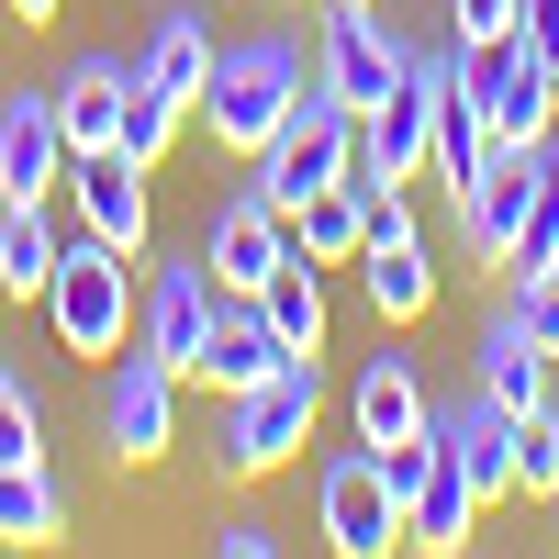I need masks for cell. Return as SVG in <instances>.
<instances>
[{"label": "cell", "mask_w": 559, "mask_h": 559, "mask_svg": "<svg viewBox=\"0 0 559 559\" xmlns=\"http://www.w3.org/2000/svg\"><path fill=\"white\" fill-rule=\"evenodd\" d=\"M313 90V57L292 34H236L213 45V79H202V134L224 157H258L280 123H292V102Z\"/></svg>", "instance_id": "obj_1"}, {"label": "cell", "mask_w": 559, "mask_h": 559, "mask_svg": "<svg viewBox=\"0 0 559 559\" xmlns=\"http://www.w3.org/2000/svg\"><path fill=\"white\" fill-rule=\"evenodd\" d=\"M313 414H324V358H280L269 381L224 392V437H213V471H224V481H269L280 459H292V448L313 437Z\"/></svg>", "instance_id": "obj_2"}, {"label": "cell", "mask_w": 559, "mask_h": 559, "mask_svg": "<svg viewBox=\"0 0 559 559\" xmlns=\"http://www.w3.org/2000/svg\"><path fill=\"white\" fill-rule=\"evenodd\" d=\"M134 258L123 247H102V236H68L57 247V280H45V324H57V347L68 358H112V347H134Z\"/></svg>", "instance_id": "obj_3"}, {"label": "cell", "mask_w": 559, "mask_h": 559, "mask_svg": "<svg viewBox=\"0 0 559 559\" xmlns=\"http://www.w3.org/2000/svg\"><path fill=\"white\" fill-rule=\"evenodd\" d=\"M347 168H358V112L336 102V90H302L292 123H280L269 146L247 157V191H258V202H280V213H302L313 191H336Z\"/></svg>", "instance_id": "obj_4"}, {"label": "cell", "mask_w": 559, "mask_h": 559, "mask_svg": "<svg viewBox=\"0 0 559 559\" xmlns=\"http://www.w3.org/2000/svg\"><path fill=\"white\" fill-rule=\"evenodd\" d=\"M448 79L481 102L492 146H537V134L559 123V68H548V57H526L515 34H503V45H448Z\"/></svg>", "instance_id": "obj_5"}, {"label": "cell", "mask_w": 559, "mask_h": 559, "mask_svg": "<svg viewBox=\"0 0 559 559\" xmlns=\"http://www.w3.org/2000/svg\"><path fill=\"white\" fill-rule=\"evenodd\" d=\"M213 324H224V280L202 269V247H191V258H157V269H146V292H134V347L168 358L179 381H202Z\"/></svg>", "instance_id": "obj_6"}, {"label": "cell", "mask_w": 559, "mask_h": 559, "mask_svg": "<svg viewBox=\"0 0 559 559\" xmlns=\"http://www.w3.org/2000/svg\"><path fill=\"white\" fill-rule=\"evenodd\" d=\"M437 79H448V45H414V34H403V79L358 112V179H414V168H426Z\"/></svg>", "instance_id": "obj_7"}, {"label": "cell", "mask_w": 559, "mask_h": 559, "mask_svg": "<svg viewBox=\"0 0 559 559\" xmlns=\"http://www.w3.org/2000/svg\"><path fill=\"white\" fill-rule=\"evenodd\" d=\"M392 79H403V34L369 12V0H324V23H313V90H336L347 112H369Z\"/></svg>", "instance_id": "obj_8"}, {"label": "cell", "mask_w": 559, "mask_h": 559, "mask_svg": "<svg viewBox=\"0 0 559 559\" xmlns=\"http://www.w3.org/2000/svg\"><path fill=\"white\" fill-rule=\"evenodd\" d=\"M168 437H179V369L146 358V347H112V369H102V448L112 459H157Z\"/></svg>", "instance_id": "obj_9"}, {"label": "cell", "mask_w": 559, "mask_h": 559, "mask_svg": "<svg viewBox=\"0 0 559 559\" xmlns=\"http://www.w3.org/2000/svg\"><path fill=\"white\" fill-rule=\"evenodd\" d=\"M313 515H324V548H347V559H381V548H403L414 526H403V492L381 481V459H336V471L313 481Z\"/></svg>", "instance_id": "obj_10"}, {"label": "cell", "mask_w": 559, "mask_h": 559, "mask_svg": "<svg viewBox=\"0 0 559 559\" xmlns=\"http://www.w3.org/2000/svg\"><path fill=\"white\" fill-rule=\"evenodd\" d=\"M68 213H79V236L146 258V168H134L123 146H79L68 157Z\"/></svg>", "instance_id": "obj_11"}, {"label": "cell", "mask_w": 559, "mask_h": 559, "mask_svg": "<svg viewBox=\"0 0 559 559\" xmlns=\"http://www.w3.org/2000/svg\"><path fill=\"white\" fill-rule=\"evenodd\" d=\"M57 191H68L57 90H12V102H0V202H57Z\"/></svg>", "instance_id": "obj_12"}, {"label": "cell", "mask_w": 559, "mask_h": 559, "mask_svg": "<svg viewBox=\"0 0 559 559\" xmlns=\"http://www.w3.org/2000/svg\"><path fill=\"white\" fill-rule=\"evenodd\" d=\"M526 202H537V146H492V168L459 191V247H471L481 269H503V258H515Z\"/></svg>", "instance_id": "obj_13"}, {"label": "cell", "mask_w": 559, "mask_h": 559, "mask_svg": "<svg viewBox=\"0 0 559 559\" xmlns=\"http://www.w3.org/2000/svg\"><path fill=\"white\" fill-rule=\"evenodd\" d=\"M280 258H292V213H280V202H258V191H236V202H224V213L202 224V269H213L236 302L258 292V280H269Z\"/></svg>", "instance_id": "obj_14"}, {"label": "cell", "mask_w": 559, "mask_h": 559, "mask_svg": "<svg viewBox=\"0 0 559 559\" xmlns=\"http://www.w3.org/2000/svg\"><path fill=\"white\" fill-rule=\"evenodd\" d=\"M471 392H492L503 414H548V392H559V358L526 336L515 313H492V324H481V347H471Z\"/></svg>", "instance_id": "obj_15"}, {"label": "cell", "mask_w": 559, "mask_h": 559, "mask_svg": "<svg viewBox=\"0 0 559 559\" xmlns=\"http://www.w3.org/2000/svg\"><path fill=\"white\" fill-rule=\"evenodd\" d=\"M347 414H358V448H403V437H426V426H437V403H426V381H414V358H403V347H381V358L358 369Z\"/></svg>", "instance_id": "obj_16"}, {"label": "cell", "mask_w": 559, "mask_h": 559, "mask_svg": "<svg viewBox=\"0 0 559 559\" xmlns=\"http://www.w3.org/2000/svg\"><path fill=\"white\" fill-rule=\"evenodd\" d=\"M134 102V57H68L57 68V123H68V157L79 146H112Z\"/></svg>", "instance_id": "obj_17"}, {"label": "cell", "mask_w": 559, "mask_h": 559, "mask_svg": "<svg viewBox=\"0 0 559 559\" xmlns=\"http://www.w3.org/2000/svg\"><path fill=\"white\" fill-rule=\"evenodd\" d=\"M471 515H481V481L459 471V448L437 437L426 471H414V492H403V526H414V548H471Z\"/></svg>", "instance_id": "obj_18"}, {"label": "cell", "mask_w": 559, "mask_h": 559, "mask_svg": "<svg viewBox=\"0 0 559 559\" xmlns=\"http://www.w3.org/2000/svg\"><path fill=\"white\" fill-rule=\"evenodd\" d=\"M437 437L459 448V471L481 481V503H492V492H515V414H503L492 392H459V403H437Z\"/></svg>", "instance_id": "obj_19"}, {"label": "cell", "mask_w": 559, "mask_h": 559, "mask_svg": "<svg viewBox=\"0 0 559 559\" xmlns=\"http://www.w3.org/2000/svg\"><path fill=\"white\" fill-rule=\"evenodd\" d=\"M213 23H202V0H157V23H146V57H134V68H146L157 90H179V102H202V79H213Z\"/></svg>", "instance_id": "obj_20"}, {"label": "cell", "mask_w": 559, "mask_h": 559, "mask_svg": "<svg viewBox=\"0 0 559 559\" xmlns=\"http://www.w3.org/2000/svg\"><path fill=\"white\" fill-rule=\"evenodd\" d=\"M280 358H302V347H280V324H269L258 302L224 292V324H213V347H202V381H213V392H247V381H269Z\"/></svg>", "instance_id": "obj_21"}, {"label": "cell", "mask_w": 559, "mask_h": 559, "mask_svg": "<svg viewBox=\"0 0 559 559\" xmlns=\"http://www.w3.org/2000/svg\"><path fill=\"white\" fill-rule=\"evenodd\" d=\"M292 247H302L313 269H358V247H369V179H358V168L292 213Z\"/></svg>", "instance_id": "obj_22"}, {"label": "cell", "mask_w": 559, "mask_h": 559, "mask_svg": "<svg viewBox=\"0 0 559 559\" xmlns=\"http://www.w3.org/2000/svg\"><path fill=\"white\" fill-rule=\"evenodd\" d=\"M426 168L448 179V191H471V179L492 168V123H481V102L459 79H437V123H426Z\"/></svg>", "instance_id": "obj_23"}, {"label": "cell", "mask_w": 559, "mask_h": 559, "mask_svg": "<svg viewBox=\"0 0 559 559\" xmlns=\"http://www.w3.org/2000/svg\"><path fill=\"white\" fill-rule=\"evenodd\" d=\"M57 213L45 202H0V292L12 302H45V280H57Z\"/></svg>", "instance_id": "obj_24"}, {"label": "cell", "mask_w": 559, "mask_h": 559, "mask_svg": "<svg viewBox=\"0 0 559 559\" xmlns=\"http://www.w3.org/2000/svg\"><path fill=\"white\" fill-rule=\"evenodd\" d=\"M269 324H280V347H302V358H324V280H313V258L292 247V258H280L269 280H258V292H247Z\"/></svg>", "instance_id": "obj_25"}, {"label": "cell", "mask_w": 559, "mask_h": 559, "mask_svg": "<svg viewBox=\"0 0 559 559\" xmlns=\"http://www.w3.org/2000/svg\"><path fill=\"white\" fill-rule=\"evenodd\" d=\"M0 537L12 548H45V537H68V492L45 459H0Z\"/></svg>", "instance_id": "obj_26"}, {"label": "cell", "mask_w": 559, "mask_h": 559, "mask_svg": "<svg viewBox=\"0 0 559 559\" xmlns=\"http://www.w3.org/2000/svg\"><path fill=\"white\" fill-rule=\"evenodd\" d=\"M358 280H369V313H381V324H414V313L437 302V258H426V236H414V247H369Z\"/></svg>", "instance_id": "obj_27"}, {"label": "cell", "mask_w": 559, "mask_h": 559, "mask_svg": "<svg viewBox=\"0 0 559 559\" xmlns=\"http://www.w3.org/2000/svg\"><path fill=\"white\" fill-rule=\"evenodd\" d=\"M179 112H191V102H179V90H157L146 68H134V102H123V134H112V146H123L134 168H157V157H168V134H179Z\"/></svg>", "instance_id": "obj_28"}, {"label": "cell", "mask_w": 559, "mask_h": 559, "mask_svg": "<svg viewBox=\"0 0 559 559\" xmlns=\"http://www.w3.org/2000/svg\"><path fill=\"white\" fill-rule=\"evenodd\" d=\"M0 459H45V403L23 392V369H0Z\"/></svg>", "instance_id": "obj_29"}, {"label": "cell", "mask_w": 559, "mask_h": 559, "mask_svg": "<svg viewBox=\"0 0 559 559\" xmlns=\"http://www.w3.org/2000/svg\"><path fill=\"white\" fill-rule=\"evenodd\" d=\"M437 12H448V45H503L526 0H437Z\"/></svg>", "instance_id": "obj_30"}, {"label": "cell", "mask_w": 559, "mask_h": 559, "mask_svg": "<svg viewBox=\"0 0 559 559\" xmlns=\"http://www.w3.org/2000/svg\"><path fill=\"white\" fill-rule=\"evenodd\" d=\"M213 559H280V526H258V515H224V526H213Z\"/></svg>", "instance_id": "obj_31"}, {"label": "cell", "mask_w": 559, "mask_h": 559, "mask_svg": "<svg viewBox=\"0 0 559 559\" xmlns=\"http://www.w3.org/2000/svg\"><path fill=\"white\" fill-rule=\"evenodd\" d=\"M515 45L559 68V0H526V12H515Z\"/></svg>", "instance_id": "obj_32"}, {"label": "cell", "mask_w": 559, "mask_h": 559, "mask_svg": "<svg viewBox=\"0 0 559 559\" xmlns=\"http://www.w3.org/2000/svg\"><path fill=\"white\" fill-rule=\"evenodd\" d=\"M68 12V0H12V23H57Z\"/></svg>", "instance_id": "obj_33"}, {"label": "cell", "mask_w": 559, "mask_h": 559, "mask_svg": "<svg viewBox=\"0 0 559 559\" xmlns=\"http://www.w3.org/2000/svg\"><path fill=\"white\" fill-rule=\"evenodd\" d=\"M548 515H559V492H548Z\"/></svg>", "instance_id": "obj_34"}, {"label": "cell", "mask_w": 559, "mask_h": 559, "mask_svg": "<svg viewBox=\"0 0 559 559\" xmlns=\"http://www.w3.org/2000/svg\"><path fill=\"white\" fill-rule=\"evenodd\" d=\"M0 548H12V537H0Z\"/></svg>", "instance_id": "obj_35"}]
</instances>
